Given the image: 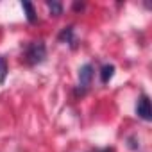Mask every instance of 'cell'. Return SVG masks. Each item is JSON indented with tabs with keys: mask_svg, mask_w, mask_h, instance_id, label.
<instances>
[{
	"mask_svg": "<svg viewBox=\"0 0 152 152\" xmlns=\"http://www.w3.org/2000/svg\"><path fill=\"white\" fill-rule=\"evenodd\" d=\"M47 57V47L43 41H32L27 45L25 48V61L27 64L31 66H36V64H41Z\"/></svg>",
	"mask_w": 152,
	"mask_h": 152,
	"instance_id": "obj_1",
	"label": "cell"
},
{
	"mask_svg": "<svg viewBox=\"0 0 152 152\" xmlns=\"http://www.w3.org/2000/svg\"><path fill=\"white\" fill-rule=\"evenodd\" d=\"M91 81H93V66L91 64H83L79 68V90L75 93L84 95L88 91V88L91 86Z\"/></svg>",
	"mask_w": 152,
	"mask_h": 152,
	"instance_id": "obj_2",
	"label": "cell"
},
{
	"mask_svg": "<svg viewBox=\"0 0 152 152\" xmlns=\"http://www.w3.org/2000/svg\"><path fill=\"white\" fill-rule=\"evenodd\" d=\"M136 115L141 118V120H152V109H150V100L147 95H141L138 99V104H136Z\"/></svg>",
	"mask_w": 152,
	"mask_h": 152,
	"instance_id": "obj_3",
	"label": "cell"
},
{
	"mask_svg": "<svg viewBox=\"0 0 152 152\" xmlns=\"http://www.w3.org/2000/svg\"><path fill=\"white\" fill-rule=\"evenodd\" d=\"M59 41L61 43H68L72 48H75L77 47V39H75V31H73V27L70 25V27H64L61 32H59Z\"/></svg>",
	"mask_w": 152,
	"mask_h": 152,
	"instance_id": "obj_4",
	"label": "cell"
},
{
	"mask_svg": "<svg viewBox=\"0 0 152 152\" xmlns=\"http://www.w3.org/2000/svg\"><path fill=\"white\" fill-rule=\"evenodd\" d=\"M113 75H115V66L113 64H104L102 70H100V81H102V84H107L113 79Z\"/></svg>",
	"mask_w": 152,
	"mask_h": 152,
	"instance_id": "obj_5",
	"label": "cell"
},
{
	"mask_svg": "<svg viewBox=\"0 0 152 152\" xmlns=\"http://www.w3.org/2000/svg\"><path fill=\"white\" fill-rule=\"evenodd\" d=\"M22 7H23V11H25L27 20H29L31 23H34V22H36V11H34V6H32L31 2H22Z\"/></svg>",
	"mask_w": 152,
	"mask_h": 152,
	"instance_id": "obj_6",
	"label": "cell"
},
{
	"mask_svg": "<svg viewBox=\"0 0 152 152\" xmlns=\"http://www.w3.org/2000/svg\"><path fill=\"white\" fill-rule=\"evenodd\" d=\"M7 70H9V66H7L6 57H4V56H0V84H4V83H6Z\"/></svg>",
	"mask_w": 152,
	"mask_h": 152,
	"instance_id": "obj_7",
	"label": "cell"
},
{
	"mask_svg": "<svg viewBox=\"0 0 152 152\" xmlns=\"http://www.w3.org/2000/svg\"><path fill=\"white\" fill-rule=\"evenodd\" d=\"M47 7L50 9V15H54V16H59V15L63 13V4H61V2H56V0L47 2Z\"/></svg>",
	"mask_w": 152,
	"mask_h": 152,
	"instance_id": "obj_8",
	"label": "cell"
},
{
	"mask_svg": "<svg viewBox=\"0 0 152 152\" xmlns=\"http://www.w3.org/2000/svg\"><path fill=\"white\" fill-rule=\"evenodd\" d=\"M127 141H129V145H127V147H129V148H132V150L140 147V141H138V138H136V136H129V138H127Z\"/></svg>",
	"mask_w": 152,
	"mask_h": 152,
	"instance_id": "obj_9",
	"label": "cell"
},
{
	"mask_svg": "<svg viewBox=\"0 0 152 152\" xmlns=\"http://www.w3.org/2000/svg\"><path fill=\"white\" fill-rule=\"evenodd\" d=\"M83 7H84V4H79V2H75V4H73V9H75V11H81Z\"/></svg>",
	"mask_w": 152,
	"mask_h": 152,
	"instance_id": "obj_10",
	"label": "cell"
},
{
	"mask_svg": "<svg viewBox=\"0 0 152 152\" xmlns=\"http://www.w3.org/2000/svg\"><path fill=\"white\" fill-rule=\"evenodd\" d=\"M99 152H113V148H102V150H99Z\"/></svg>",
	"mask_w": 152,
	"mask_h": 152,
	"instance_id": "obj_11",
	"label": "cell"
}]
</instances>
